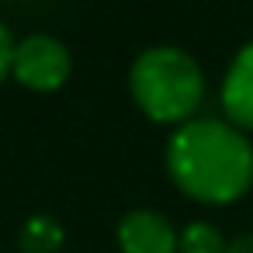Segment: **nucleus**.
Listing matches in <instances>:
<instances>
[{
  "instance_id": "f257e3e1",
  "label": "nucleus",
  "mask_w": 253,
  "mask_h": 253,
  "mask_svg": "<svg viewBox=\"0 0 253 253\" xmlns=\"http://www.w3.org/2000/svg\"><path fill=\"white\" fill-rule=\"evenodd\" d=\"M167 173L201 205H232L253 184V142L225 118H191L167 142Z\"/></svg>"
},
{
  "instance_id": "f03ea898",
  "label": "nucleus",
  "mask_w": 253,
  "mask_h": 253,
  "mask_svg": "<svg viewBox=\"0 0 253 253\" xmlns=\"http://www.w3.org/2000/svg\"><path fill=\"white\" fill-rule=\"evenodd\" d=\"M135 108L160 125H184L205 97V73L198 59L177 45H153L135 56L128 70Z\"/></svg>"
},
{
  "instance_id": "7ed1b4c3",
  "label": "nucleus",
  "mask_w": 253,
  "mask_h": 253,
  "mask_svg": "<svg viewBox=\"0 0 253 253\" xmlns=\"http://www.w3.org/2000/svg\"><path fill=\"white\" fill-rule=\"evenodd\" d=\"M70 70H73V59H70V49L59 39H52V35H28V39L14 42L11 77L21 87L39 90V94L59 90L70 80Z\"/></svg>"
},
{
  "instance_id": "20e7f679",
  "label": "nucleus",
  "mask_w": 253,
  "mask_h": 253,
  "mask_svg": "<svg viewBox=\"0 0 253 253\" xmlns=\"http://www.w3.org/2000/svg\"><path fill=\"white\" fill-rule=\"evenodd\" d=\"M122 253H177V229L156 208H132L118 222Z\"/></svg>"
},
{
  "instance_id": "39448f33",
  "label": "nucleus",
  "mask_w": 253,
  "mask_h": 253,
  "mask_svg": "<svg viewBox=\"0 0 253 253\" xmlns=\"http://www.w3.org/2000/svg\"><path fill=\"white\" fill-rule=\"evenodd\" d=\"M222 108L225 122L239 132H253V39L232 56L222 80Z\"/></svg>"
},
{
  "instance_id": "423d86ee",
  "label": "nucleus",
  "mask_w": 253,
  "mask_h": 253,
  "mask_svg": "<svg viewBox=\"0 0 253 253\" xmlns=\"http://www.w3.org/2000/svg\"><path fill=\"white\" fill-rule=\"evenodd\" d=\"M63 243H66V232L52 215H32L18 236L21 253H59Z\"/></svg>"
},
{
  "instance_id": "0eeeda50",
  "label": "nucleus",
  "mask_w": 253,
  "mask_h": 253,
  "mask_svg": "<svg viewBox=\"0 0 253 253\" xmlns=\"http://www.w3.org/2000/svg\"><path fill=\"white\" fill-rule=\"evenodd\" d=\"M225 236L211 222H191L177 236V253H225Z\"/></svg>"
},
{
  "instance_id": "6e6552de",
  "label": "nucleus",
  "mask_w": 253,
  "mask_h": 253,
  "mask_svg": "<svg viewBox=\"0 0 253 253\" xmlns=\"http://www.w3.org/2000/svg\"><path fill=\"white\" fill-rule=\"evenodd\" d=\"M11 59H14V39H11V32L4 25H0V84L11 77Z\"/></svg>"
},
{
  "instance_id": "1a4fd4ad",
  "label": "nucleus",
  "mask_w": 253,
  "mask_h": 253,
  "mask_svg": "<svg viewBox=\"0 0 253 253\" xmlns=\"http://www.w3.org/2000/svg\"><path fill=\"white\" fill-rule=\"evenodd\" d=\"M225 253H253V232H246V236H236V239L225 246Z\"/></svg>"
}]
</instances>
